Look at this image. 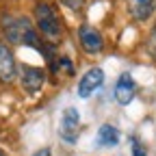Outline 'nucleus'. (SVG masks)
<instances>
[{
    "label": "nucleus",
    "instance_id": "1",
    "mask_svg": "<svg viewBox=\"0 0 156 156\" xmlns=\"http://www.w3.org/2000/svg\"><path fill=\"white\" fill-rule=\"evenodd\" d=\"M2 33L7 37V41L11 44H17V46H30L35 50L41 52L44 50V44L41 39L37 37L35 33V26L30 24L28 17H2Z\"/></svg>",
    "mask_w": 156,
    "mask_h": 156
},
{
    "label": "nucleus",
    "instance_id": "2",
    "mask_svg": "<svg viewBox=\"0 0 156 156\" xmlns=\"http://www.w3.org/2000/svg\"><path fill=\"white\" fill-rule=\"evenodd\" d=\"M35 24H37V30L39 33L46 35V37H50V39H54V37L61 35V20L56 17L54 9L48 2H39L35 7Z\"/></svg>",
    "mask_w": 156,
    "mask_h": 156
},
{
    "label": "nucleus",
    "instance_id": "3",
    "mask_svg": "<svg viewBox=\"0 0 156 156\" xmlns=\"http://www.w3.org/2000/svg\"><path fill=\"white\" fill-rule=\"evenodd\" d=\"M78 39H80L83 50L89 52V54H100L104 50V37H102V33L98 30L95 26H91V24H83L80 28H78Z\"/></svg>",
    "mask_w": 156,
    "mask_h": 156
},
{
    "label": "nucleus",
    "instance_id": "4",
    "mask_svg": "<svg viewBox=\"0 0 156 156\" xmlns=\"http://www.w3.org/2000/svg\"><path fill=\"white\" fill-rule=\"evenodd\" d=\"M20 83L26 93H37L46 83V72L41 67H33V65H24L20 69Z\"/></svg>",
    "mask_w": 156,
    "mask_h": 156
},
{
    "label": "nucleus",
    "instance_id": "5",
    "mask_svg": "<svg viewBox=\"0 0 156 156\" xmlns=\"http://www.w3.org/2000/svg\"><path fill=\"white\" fill-rule=\"evenodd\" d=\"M102 85H104V69L102 67H91V69L85 72V76L80 78V83H78V95L89 98Z\"/></svg>",
    "mask_w": 156,
    "mask_h": 156
},
{
    "label": "nucleus",
    "instance_id": "6",
    "mask_svg": "<svg viewBox=\"0 0 156 156\" xmlns=\"http://www.w3.org/2000/svg\"><path fill=\"white\" fill-rule=\"evenodd\" d=\"M78 124H80V113H78V108H74V106L65 108L63 117H61V128H58V132H61V136L67 143H74L78 139Z\"/></svg>",
    "mask_w": 156,
    "mask_h": 156
},
{
    "label": "nucleus",
    "instance_id": "7",
    "mask_svg": "<svg viewBox=\"0 0 156 156\" xmlns=\"http://www.w3.org/2000/svg\"><path fill=\"white\" fill-rule=\"evenodd\" d=\"M17 74V63H15V56L11 52V48L0 41V80L2 83H11Z\"/></svg>",
    "mask_w": 156,
    "mask_h": 156
},
{
    "label": "nucleus",
    "instance_id": "8",
    "mask_svg": "<svg viewBox=\"0 0 156 156\" xmlns=\"http://www.w3.org/2000/svg\"><path fill=\"white\" fill-rule=\"evenodd\" d=\"M134 93H136L134 78L130 74H122L119 80H117V85H115V100L119 102V104H128L132 98H134Z\"/></svg>",
    "mask_w": 156,
    "mask_h": 156
},
{
    "label": "nucleus",
    "instance_id": "9",
    "mask_svg": "<svg viewBox=\"0 0 156 156\" xmlns=\"http://www.w3.org/2000/svg\"><path fill=\"white\" fill-rule=\"evenodd\" d=\"M128 11H130L132 20L145 22V20H150L154 15V11H156V0H130Z\"/></svg>",
    "mask_w": 156,
    "mask_h": 156
},
{
    "label": "nucleus",
    "instance_id": "10",
    "mask_svg": "<svg viewBox=\"0 0 156 156\" xmlns=\"http://www.w3.org/2000/svg\"><path fill=\"white\" fill-rule=\"evenodd\" d=\"M119 143V130L111 124H102L95 134V145L98 147H115Z\"/></svg>",
    "mask_w": 156,
    "mask_h": 156
},
{
    "label": "nucleus",
    "instance_id": "11",
    "mask_svg": "<svg viewBox=\"0 0 156 156\" xmlns=\"http://www.w3.org/2000/svg\"><path fill=\"white\" fill-rule=\"evenodd\" d=\"M58 2L65 5L67 9H72L74 13H85V7H87L85 0H58Z\"/></svg>",
    "mask_w": 156,
    "mask_h": 156
},
{
    "label": "nucleus",
    "instance_id": "12",
    "mask_svg": "<svg viewBox=\"0 0 156 156\" xmlns=\"http://www.w3.org/2000/svg\"><path fill=\"white\" fill-rule=\"evenodd\" d=\"M147 52L152 58H156V24L152 26V30L147 35Z\"/></svg>",
    "mask_w": 156,
    "mask_h": 156
},
{
    "label": "nucleus",
    "instance_id": "13",
    "mask_svg": "<svg viewBox=\"0 0 156 156\" xmlns=\"http://www.w3.org/2000/svg\"><path fill=\"white\" fill-rule=\"evenodd\" d=\"M132 156H147V152H145V147H143V145L134 143V147H132Z\"/></svg>",
    "mask_w": 156,
    "mask_h": 156
},
{
    "label": "nucleus",
    "instance_id": "14",
    "mask_svg": "<svg viewBox=\"0 0 156 156\" xmlns=\"http://www.w3.org/2000/svg\"><path fill=\"white\" fill-rule=\"evenodd\" d=\"M33 156H52V152H50V147H41V150H37Z\"/></svg>",
    "mask_w": 156,
    "mask_h": 156
},
{
    "label": "nucleus",
    "instance_id": "15",
    "mask_svg": "<svg viewBox=\"0 0 156 156\" xmlns=\"http://www.w3.org/2000/svg\"><path fill=\"white\" fill-rule=\"evenodd\" d=\"M0 156H7V154H5V152H2V150H0Z\"/></svg>",
    "mask_w": 156,
    "mask_h": 156
}]
</instances>
